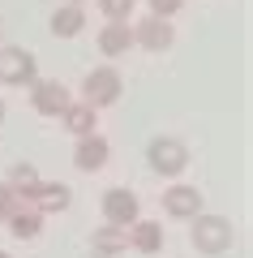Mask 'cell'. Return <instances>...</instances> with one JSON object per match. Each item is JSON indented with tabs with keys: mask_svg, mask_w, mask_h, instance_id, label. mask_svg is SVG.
I'll return each instance as SVG.
<instances>
[{
	"mask_svg": "<svg viewBox=\"0 0 253 258\" xmlns=\"http://www.w3.org/2000/svg\"><path fill=\"white\" fill-rule=\"evenodd\" d=\"M95 5H99V13L108 22H129L133 9H137V0H95Z\"/></svg>",
	"mask_w": 253,
	"mask_h": 258,
	"instance_id": "cell-18",
	"label": "cell"
},
{
	"mask_svg": "<svg viewBox=\"0 0 253 258\" xmlns=\"http://www.w3.org/2000/svg\"><path fill=\"white\" fill-rule=\"evenodd\" d=\"M112 147L103 134H86V138H77V147H73V168L77 172H99L103 164H108Z\"/></svg>",
	"mask_w": 253,
	"mask_h": 258,
	"instance_id": "cell-10",
	"label": "cell"
},
{
	"mask_svg": "<svg viewBox=\"0 0 253 258\" xmlns=\"http://www.w3.org/2000/svg\"><path fill=\"white\" fill-rule=\"evenodd\" d=\"M129 245L137 249V254H159L163 249V224H154V220H137V224H129Z\"/></svg>",
	"mask_w": 253,
	"mask_h": 258,
	"instance_id": "cell-12",
	"label": "cell"
},
{
	"mask_svg": "<svg viewBox=\"0 0 253 258\" xmlns=\"http://www.w3.org/2000/svg\"><path fill=\"white\" fill-rule=\"evenodd\" d=\"M39 78V64L26 47H0V82L5 86H30Z\"/></svg>",
	"mask_w": 253,
	"mask_h": 258,
	"instance_id": "cell-7",
	"label": "cell"
},
{
	"mask_svg": "<svg viewBox=\"0 0 253 258\" xmlns=\"http://www.w3.org/2000/svg\"><path fill=\"white\" fill-rule=\"evenodd\" d=\"M91 258H99V254H91Z\"/></svg>",
	"mask_w": 253,
	"mask_h": 258,
	"instance_id": "cell-24",
	"label": "cell"
},
{
	"mask_svg": "<svg viewBox=\"0 0 253 258\" xmlns=\"http://www.w3.org/2000/svg\"><path fill=\"white\" fill-rule=\"evenodd\" d=\"M39 181H43V176H39V168H35V164H13V168H9V176H5V185L18 194L22 203L30 198V189H35Z\"/></svg>",
	"mask_w": 253,
	"mask_h": 258,
	"instance_id": "cell-17",
	"label": "cell"
},
{
	"mask_svg": "<svg viewBox=\"0 0 253 258\" xmlns=\"http://www.w3.org/2000/svg\"><path fill=\"white\" fill-rule=\"evenodd\" d=\"M86 30V9L81 5H60V9L52 13V35L56 39H73Z\"/></svg>",
	"mask_w": 253,
	"mask_h": 258,
	"instance_id": "cell-15",
	"label": "cell"
},
{
	"mask_svg": "<svg viewBox=\"0 0 253 258\" xmlns=\"http://www.w3.org/2000/svg\"><path fill=\"white\" fill-rule=\"evenodd\" d=\"M232 220H223V215H193V228H189V241H193V249L198 254H210V258H219V254H227L232 249Z\"/></svg>",
	"mask_w": 253,
	"mask_h": 258,
	"instance_id": "cell-1",
	"label": "cell"
},
{
	"mask_svg": "<svg viewBox=\"0 0 253 258\" xmlns=\"http://www.w3.org/2000/svg\"><path fill=\"white\" fill-rule=\"evenodd\" d=\"M5 224H9V232H13L18 241H35L39 232H43V215H39L30 203H18V207H13V215H9Z\"/></svg>",
	"mask_w": 253,
	"mask_h": 258,
	"instance_id": "cell-14",
	"label": "cell"
},
{
	"mask_svg": "<svg viewBox=\"0 0 253 258\" xmlns=\"http://www.w3.org/2000/svg\"><path fill=\"white\" fill-rule=\"evenodd\" d=\"M91 245H95V254H99V258H116V254H125V249H129V232L103 224V228H95Z\"/></svg>",
	"mask_w": 253,
	"mask_h": 258,
	"instance_id": "cell-16",
	"label": "cell"
},
{
	"mask_svg": "<svg viewBox=\"0 0 253 258\" xmlns=\"http://www.w3.org/2000/svg\"><path fill=\"white\" fill-rule=\"evenodd\" d=\"M26 203L35 207L39 215H60V211H69L73 194H69V185H64V181H39L35 189H30Z\"/></svg>",
	"mask_w": 253,
	"mask_h": 258,
	"instance_id": "cell-9",
	"label": "cell"
},
{
	"mask_svg": "<svg viewBox=\"0 0 253 258\" xmlns=\"http://www.w3.org/2000/svg\"><path fill=\"white\" fill-rule=\"evenodd\" d=\"M133 47V30L129 22H103L99 26V52L103 56H125Z\"/></svg>",
	"mask_w": 253,
	"mask_h": 258,
	"instance_id": "cell-13",
	"label": "cell"
},
{
	"mask_svg": "<svg viewBox=\"0 0 253 258\" xmlns=\"http://www.w3.org/2000/svg\"><path fill=\"white\" fill-rule=\"evenodd\" d=\"M56 120H60V125L69 129L73 138H86V134H99V129H95V125H99V112H95L91 103H81V99H73V103H69V108H64V112H60Z\"/></svg>",
	"mask_w": 253,
	"mask_h": 258,
	"instance_id": "cell-11",
	"label": "cell"
},
{
	"mask_svg": "<svg viewBox=\"0 0 253 258\" xmlns=\"http://www.w3.org/2000/svg\"><path fill=\"white\" fill-rule=\"evenodd\" d=\"M133 47H142V52H167V47L176 43V30H172V22L167 18H137L133 26Z\"/></svg>",
	"mask_w": 253,
	"mask_h": 258,
	"instance_id": "cell-5",
	"label": "cell"
},
{
	"mask_svg": "<svg viewBox=\"0 0 253 258\" xmlns=\"http://www.w3.org/2000/svg\"><path fill=\"white\" fill-rule=\"evenodd\" d=\"M69 5H81V0H69Z\"/></svg>",
	"mask_w": 253,
	"mask_h": 258,
	"instance_id": "cell-23",
	"label": "cell"
},
{
	"mask_svg": "<svg viewBox=\"0 0 253 258\" xmlns=\"http://www.w3.org/2000/svg\"><path fill=\"white\" fill-rule=\"evenodd\" d=\"M163 211L172 215V220H193V215H202V189L198 185H185V181L167 185V189H163Z\"/></svg>",
	"mask_w": 253,
	"mask_h": 258,
	"instance_id": "cell-8",
	"label": "cell"
},
{
	"mask_svg": "<svg viewBox=\"0 0 253 258\" xmlns=\"http://www.w3.org/2000/svg\"><path fill=\"white\" fill-rule=\"evenodd\" d=\"M146 164H150L159 176H181L185 168H189V147H185L181 138H150Z\"/></svg>",
	"mask_w": 253,
	"mask_h": 258,
	"instance_id": "cell-3",
	"label": "cell"
},
{
	"mask_svg": "<svg viewBox=\"0 0 253 258\" xmlns=\"http://www.w3.org/2000/svg\"><path fill=\"white\" fill-rule=\"evenodd\" d=\"M120 91H125V82H120V74L112 64H99V69H91V74L81 78V103H91L95 112L112 108L120 99Z\"/></svg>",
	"mask_w": 253,
	"mask_h": 258,
	"instance_id": "cell-2",
	"label": "cell"
},
{
	"mask_svg": "<svg viewBox=\"0 0 253 258\" xmlns=\"http://www.w3.org/2000/svg\"><path fill=\"white\" fill-rule=\"evenodd\" d=\"M69 103H73V95H69L64 82H56V78H35L30 82V108L39 116H60Z\"/></svg>",
	"mask_w": 253,
	"mask_h": 258,
	"instance_id": "cell-4",
	"label": "cell"
},
{
	"mask_svg": "<svg viewBox=\"0 0 253 258\" xmlns=\"http://www.w3.org/2000/svg\"><path fill=\"white\" fill-rule=\"evenodd\" d=\"M99 207H103V220H108L112 228H129V224L142 220V203H137V194L133 189H120V185L103 194Z\"/></svg>",
	"mask_w": 253,
	"mask_h": 258,
	"instance_id": "cell-6",
	"label": "cell"
},
{
	"mask_svg": "<svg viewBox=\"0 0 253 258\" xmlns=\"http://www.w3.org/2000/svg\"><path fill=\"white\" fill-rule=\"evenodd\" d=\"M18 203H22V198H18V194H13L5 181H0V224H5V220L13 215V207H18Z\"/></svg>",
	"mask_w": 253,
	"mask_h": 258,
	"instance_id": "cell-20",
	"label": "cell"
},
{
	"mask_svg": "<svg viewBox=\"0 0 253 258\" xmlns=\"http://www.w3.org/2000/svg\"><path fill=\"white\" fill-rule=\"evenodd\" d=\"M0 125H5V99H0Z\"/></svg>",
	"mask_w": 253,
	"mask_h": 258,
	"instance_id": "cell-21",
	"label": "cell"
},
{
	"mask_svg": "<svg viewBox=\"0 0 253 258\" xmlns=\"http://www.w3.org/2000/svg\"><path fill=\"white\" fill-rule=\"evenodd\" d=\"M181 9H185V0H150V13L154 18H167V22H172Z\"/></svg>",
	"mask_w": 253,
	"mask_h": 258,
	"instance_id": "cell-19",
	"label": "cell"
},
{
	"mask_svg": "<svg viewBox=\"0 0 253 258\" xmlns=\"http://www.w3.org/2000/svg\"><path fill=\"white\" fill-rule=\"evenodd\" d=\"M0 258H9V254H5V249H0Z\"/></svg>",
	"mask_w": 253,
	"mask_h": 258,
	"instance_id": "cell-22",
	"label": "cell"
}]
</instances>
